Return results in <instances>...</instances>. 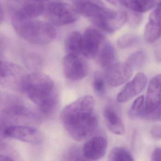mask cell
<instances>
[{
	"label": "cell",
	"mask_w": 161,
	"mask_h": 161,
	"mask_svg": "<svg viewBox=\"0 0 161 161\" xmlns=\"http://www.w3.org/2000/svg\"><path fill=\"white\" fill-rule=\"evenodd\" d=\"M95 104L92 96H83L62 111L60 116L62 124L75 140H85L97 129L98 120L95 112Z\"/></svg>",
	"instance_id": "cell-1"
},
{
	"label": "cell",
	"mask_w": 161,
	"mask_h": 161,
	"mask_svg": "<svg viewBox=\"0 0 161 161\" xmlns=\"http://www.w3.org/2000/svg\"><path fill=\"white\" fill-rule=\"evenodd\" d=\"M18 89L39 107L47 116L53 114L57 108L58 97L52 79L40 72L26 74Z\"/></svg>",
	"instance_id": "cell-2"
},
{
	"label": "cell",
	"mask_w": 161,
	"mask_h": 161,
	"mask_svg": "<svg viewBox=\"0 0 161 161\" xmlns=\"http://www.w3.org/2000/svg\"><path fill=\"white\" fill-rule=\"evenodd\" d=\"M17 33L26 41L34 45L43 46L52 42L56 36L53 25L48 22L34 19H12Z\"/></svg>",
	"instance_id": "cell-3"
},
{
	"label": "cell",
	"mask_w": 161,
	"mask_h": 161,
	"mask_svg": "<svg viewBox=\"0 0 161 161\" xmlns=\"http://www.w3.org/2000/svg\"><path fill=\"white\" fill-rule=\"evenodd\" d=\"M39 117L29 108L21 105L12 106L0 113V135L3 137L4 130L14 125L32 126L39 122Z\"/></svg>",
	"instance_id": "cell-4"
},
{
	"label": "cell",
	"mask_w": 161,
	"mask_h": 161,
	"mask_svg": "<svg viewBox=\"0 0 161 161\" xmlns=\"http://www.w3.org/2000/svg\"><path fill=\"white\" fill-rule=\"evenodd\" d=\"M43 13L47 20L55 26L71 24L79 18V14L73 6L63 3H48L45 6Z\"/></svg>",
	"instance_id": "cell-5"
},
{
	"label": "cell",
	"mask_w": 161,
	"mask_h": 161,
	"mask_svg": "<svg viewBox=\"0 0 161 161\" xmlns=\"http://www.w3.org/2000/svg\"><path fill=\"white\" fill-rule=\"evenodd\" d=\"M7 7L12 19L24 20L38 17L45 5L40 0H8Z\"/></svg>",
	"instance_id": "cell-6"
},
{
	"label": "cell",
	"mask_w": 161,
	"mask_h": 161,
	"mask_svg": "<svg viewBox=\"0 0 161 161\" xmlns=\"http://www.w3.org/2000/svg\"><path fill=\"white\" fill-rule=\"evenodd\" d=\"M63 65L66 78L71 80H80L88 74V64L80 55L68 54L64 58Z\"/></svg>",
	"instance_id": "cell-7"
},
{
	"label": "cell",
	"mask_w": 161,
	"mask_h": 161,
	"mask_svg": "<svg viewBox=\"0 0 161 161\" xmlns=\"http://www.w3.org/2000/svg\"><path fill=\"white\" fill-rule=\"evenodd\" d=\"M3 136L33 145H39L43 140L41 133L35 127L29 125L9 126L4 130Z\"/></svg>",
	"instance_id": "cell-8"
},
{
	"label": "cell",
	"mask_w": 161,
	"mask_h": 161,
	"mask_svg": "<svg viewBox=\"0 0 161 161\" xmlns=\"http://www.w3.org/2000/svg\"><path fill=\"white\" fill-rule=\"evenodd\" d=\"M72 2L78 14L90 19L94 24L103 17L110 10L100 0H72Z\"/></svg>",
	"instance_id": "cell-9"
},
{
	"label": "cell",
	"mask_w": 161,
	"mask_h": 161,
	"mask_svg": "<svg viewBox=\"0 0 161 161\" xmlns=\"http://www.w3.org/2000/svg\"><path fill=\"white\" fill-rule=\"evenodd\" d=\"M24 69L14 63L0 61V83L9 88H18L26 75Z\"/></svg>",
	"instance_id": "cell-10"
},
{
	"label": "cell",
	"mask_w": 161,
	"mask_h": 161,
	"mask_svg": "<svg viewBox=\"0 0 161 161\" xmlns=\"http://www.w3.org/2000/svg\"><path fill=\"white\" fill-rule=\"evenodd\" d=\"M104 40L102 34L94 28H87L82 36L81 54L86 58H93L97 55Z\"/></svg>",
	"instance_id": "cell-11"
},
{
	"label": "cell",
	"mask_w": 161,
	"mask_h": 161,
	"mask_svg": "<svg viewBox=\"0 0 161 161\" xmlns=\"http://www.w3.org/2000/svg\"><path fill=\"white\" fill-rule=\"evenodd\" d=\"M133 73V69L126 63L118 62L106 69L105 79L109 85L117 87L128 81Z\"/></svg>",
	"instance_id": "cell-12"
},
{
	"label": "cell",
	"mask_w": 161,
	"mask_h": 161,
	"mask_svg": "<svg viewBox=\"0 0 161 161\" xmlns=\"http://www.w3.org/2000/svg\"><path fill=\"white\" fill-rule=\"evenodd\" d=\"M108 140L103 136H94L86 141L83 147V156L85 160H97L103 157L107 151Z\"/></svg>",
	"instance_id": "cell-13"
},
{
	"label": "cell",
	"mask_w": 161,
	"mask_h": 161,
	"mask_svg": "<svg viewBox=\"0 0 161 161\" xmlns=\"http://www.w3.org/2000/svg\"><path fill=\"white\" fill-rule=\"evenodd\" d=\"M147 82V76L143 72H138L119 93L117 98L120 103L127 102L140 94Z\"/></svg>",
	"instance_id": "cell-14"
},
{
	"label": "cell",
	"mask_w": 161,
	"mask_h": 161,
	"mask_svg": "<svg viewBox=\"0 0 161 161\" xmlns=\"http://www.w3.org/2000/svg\"><path fill=\"white\" fill-rule=\"evenodd\" d=\"M161 74L156 75L151 80L145 99L146 113L153 112L161 106Z\"/></svg>",
	"instance_id": "cell-15"
},
{
	"label": "cell",
	"mask_w": 161,
	"mask_h": 161,
	"mask_svg": "<svg viewBox=\"0 0 161 161\" xmlns=\"http://www.w3.org/2000/svg\"><path fill=\"white\" fill-rule=\"evenodd\" d=\"M103 114L106 126L109 130L118 135L124 134L125 127L118 107L114 104L110 103L104 108Z\"/></svg>",
	"instance_id": "cell-16"
},
{
	"label": "cell",
	"mask_w": 161,
	"mask_h": 161,
	"mask_svg": "<svg viewBox=\"0 0 161 161\" xmlns=\"http://www.w3.org/2000/svg\"><path fill=\"white\" fill-rule=\"evenodd\" d=\"M128 19V14L126 12L111 10L97 26L107 32L112 33L119 30Z\"/></svg>",
	"instance_id": "cell-17"
},
{
	"label": "cell",
	"mask_w": 161,
	"mask_h": 161,
	"mask_svg": "<svg viewBox=\"0 0 161 161\" xmlns=\"http://www.w3.org/2000/svg\"><path fill=\"white\" fill-rule=\"evenodd\" d=\"M98 62L105 69L118 63L116 52L111 43L106 42L103 46L99 53Z\"/></svg>",
	"instance_id": "cell-18"
},
{
	"label": "cell",
	"mask_w": 161,
	"mask_h": 161,
	"mask_svg": "<svg viewBox=\"0 0 161 161\" xmlns=\"http://www.w3.org/2000/svg\"><path fill=\"white\" fill-rule=\"evenodd\" d=\"M121 4L135 13H143L151 10L155 4L154 0H121Z\"/></svg>",
	"instance_id": "cell-19"
},
{
	"label": "cell",
	"mask_w": 161,
	"mask_h": 161,
	"mask_svg": "<svg viewBox=\"0 0 161 161\" xmlns=\"http://www.w3.org/2000/svg\"><path fill=\"white\" fill-rule=\"evenodd\" d=\"M82 36L77 31H72L67 36L65 43L68 54L80 55L81 48Z\"/></svg>",
	"instance_id": "cell-20"
},
{
	"label": "cell",
	"mask_w": 161,
	"mask_h": 161,
	"mask_svg": "<svg viewBox=\"0 0 161 161\" xmlns=\"http://www.w3.org/2000/svg\"><path fill=\"white\" fill-rule=\"evenodd\" d=\"M161 36V23L150 20L145 27L144 37L149 43L157 41Z\"/></svg>",
	"instance_id": "cell-21"
},
{
	"label": "cell",
	"mask_w": 161,
	"mask_h": 161,
	"mask_svg": "<svg viewBox=\"0 0 161 161\" xmlns=\"http://www.w3.org/2000/svg\"><path fill=\"white\" fill-rule=\"evenodd\" d=\"M108 160L110 161H134L130 153L122 147H116L109 153Z\"/></svg>",
	"instance_id": "cell-22"
},
{
	"label": "cell",
	"mask_w": 161,
	"mask_h": 161,
	"mask_svg": "<svg viewBox=\"0 0 161 161\" xmlns=\"http://www.w3.org/2000/svg\"><path fill=\"white\" fill-rule=\"evenodd\" d=\"M147 55L142 51H137L130 55L125 63L131 67L133 69L142 67L146 64Z\"/></svg>",
	"instance_id": "cell-23"
},
{
	"label": "cell",
	"mask_w": 161,
	"mask_h": 161,
	"mask_svg": "<svg viewBox=\"0 0 161 161\" xmlns=\"http://www.w3.org/2000/svg\"><path fill=\"white\" fill-rule=\"evenodd\" d=\"M145 111V97L141 96L136 98L133 103L129 114L132 118H141Z\"/></svg>",
	"instance_id": "cell-24"
},
{
	"label": "cell",
	"mask_w": 161,
	"mask_h": 161,
	"mask_svg": "<svg viewBox=\"0 0 161 161\" xmlns=\"http://www.w3.org/2000/svg\"><path fill=\"white\" fill-rule=\"evenodd\" d=\"M138 38L133 35L123 36L118 40L117 45L121 49L128 48L137 44Z\"/></svg>",
	"instance_id": "cell-25"
},
{
	"label": "cell",
	"mask_w": 161,
	"mask_h": 161,
	"mask_svg": "<svg viewBox=\"0 0 161 161\" xmlns=\"http://www.w3.org/2000/svg\"><path fill=\"white\" fill-rule=\"evenodd\" d=\"M93 86L94 90L97 94L102 95L104 93L105 88V80L102 75L98 71L93 76Z\"/></svg>",
	"instance_id": "cell-26"
},
{
	"label": "cell",
	"mask_w": 161,
	"mask_h": 161,
	"mask_svg": "<svg viewBox=\"0 0 161 161\" xmlns=\"http://www.w3.org/2000/svg\"><path fill=\"white\" fill-rule=\"evenodd\" d=\"M65 160L68 161H78L85 160L83 156L82 153L77 147H71L66 152L64 155Z\"/></svg>",
	"instance_id": "cell-27"
},
{
	"label": "cell",
	"mask_w": 161,
	"mask_h": 161,
	"mask_svg": "<svg viewBox=\"0 0 161 161\" xmlns=\"http://www.w3.org/2000/svg\"><path fill=\"white\" fill-rule=\"evenodd\" d=\"M149 20L154 22L161 23V4L159 3L156 8L151 13Z\"/></svg>",
	"instance_id": "cell-28"
},
{
	"label": "cell",
	"mask_w": 161,
	"mask_h": 161,
	"mask_svg": "<svg viewBox=\"0 0 161 161\" xmlns=\"http://www.w3.org/2000/svg\"><path fill=\"white\" fill-rule=\"evenodd\" d=\"M161 126L159 125H155L153 126L151 130V133L153 137L156 139L161 138Z\"/></svg>",
	"instance_id": "cell-29"
},
{
	"label": "cell",
	"mask_w": 161,
	"mask_h": 161,
	"mask_svg": "<svg viewBox=\"0 0 161 161\" xmlns=\"http://www.w3.org/2000/svg\"><path fill=\"white\" fill-rule=\"evenodd\" d=\"M133 13L134 14L130 16L129 19H130V24L135 25L139 23V21L141 19V17L140 15H139L140 14L139 13H135V12Z\"/></svg>",
	"instance_id": "cell-30"
},
{
	"label": "cell",
	"mask_w": 161,
	"mask_h": 161,
	"mask_svg": "<svg viewBox=\"0 0 161 161\" xmlns=\"http://www.w3.org/2000/svg\"><path fill=\"white\" fill-rule=\"evenodd\" d=\"M161 157V148L160 147H156L154 149L152 154V160L153 161H160Z\"/></svg>",
	"instance_id": "cell-31"
},
{
	"label": "cell",
	"mask_w": 161,
	"mask_h": 161,
	"mask_svg": "<svg viewBox=\"0 0 161 161\" xmlns=\"http://www.w3.org/2000/svg\"><path fill=\"white\" fill-rule=\"evenodd\" d=\"M13 160H14L12 157L5 154L0 153V161H13Z\"/></svg>",
	"instance_id": "cell-32"
},
{
	"label": "cell",
	"mask_w": 161,
	"mask_h": 161,
	"mask_svg": "<svg viewBox=\"0 0 161 161\" xmlns=\"http://www.w3.org/2000/svg\"><path fill=\"white\" fill-rule=\"evenodd\" d=\"M109 3L114 6H119L121 5V0H106Z\"/></svg>",
	"instance_id": "cell-33"
},
{
	"label": "cell",
	"mask_w": 161,
	"mask_h": 161,
	"mask_svg": "<svg viewBox=\"0 0 161 161\" xmlns=\"http://www.w3.org/2000/svg\"><path fill=\"white\" fill-rule=\"evenodd\" d=\"M4 19V14H3V9L1 5L0 4V24H2Z\"/></svg>",
	"instance_id": "cell-34"
},
{
	"label": "cell",
	"mask_w": 161,
	"mask_h": 161,
	"mask_svg": "<svg viewBox=\"0 0 161 161\" xmlns=\"http://www.w3.org/2000/svg\"><path fill=\"white\" fill-rule=\"evenodd\" d=\"M40 1H46V0H40Z\"/></svg>",
	"instance_id": "cell-35"
},
{
	"label": "cell",
	"mask_w": 161,
	"mask_h": 161,
	"mask_svg": "<svg viewBox=\"0 0 161 161\" xmlns=\"http://www.w3.org/2000/svg\"><path fill=\"white\" fill-rule=\"evenodd\" d=\"M2 138V137H1V136H0V139H1V138Z\"/></svg>",
	"instance_id": "cell-36"
},
{
	"label": "cell",
	"mask_w": 161,
	"mask_h": 161,
	"mask_svg": "<svg viewBox=\"0 0 161 161\" xmlns=\"http://www.w3.org/2000/svg\"><path fill=\"white\" fill-rule=\"evenodd\" d=\"M0 97H1V96H0Z\"/></svg>",
	"instance_id": "cell-37"
}]
</instances>
